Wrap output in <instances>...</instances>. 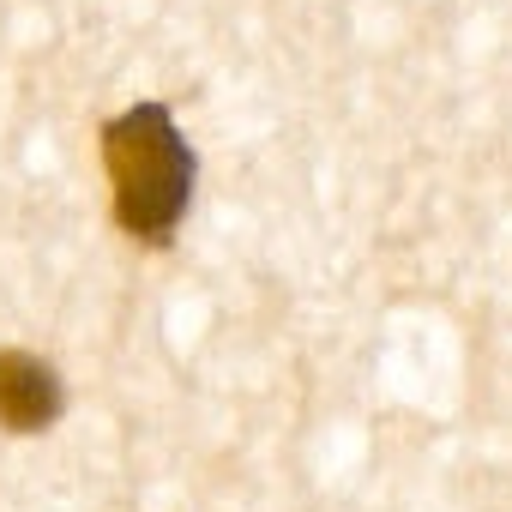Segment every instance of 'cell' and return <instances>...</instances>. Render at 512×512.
I'll return each instance as SVG.
<instances>
[{
	"mask_svg": "<svg viewBox=\"0 0 512 512\" xmlns=\"http://www.w3.org/2000/svg\"><path fill=\"white\" fill-rule=\"evenodd\" d=\"M103 169L115 187V223L151 247L175 241L199 181V157L175 127L169 103H133L127 115H115L103 127Z\"/></svg>",
	"mask_w": 512,
	"mask_h": 512,
	"instance_id": "1",
	"label": "cell"
},
{
	"mask_svg": "<svg viewBox=\"0 0 512 512\" xmlns=\"http://www.w3.org/2000/svg\"><path fill=\"white\" fill-rule=\"evenodd\" d=\"M67 410L61 374L31 350H0V428L7 434H43Z\"/></svg>",
	"mask_w": 512,
	"mask_h": 512,
	"instance_id": "2",
	"label": "cell"
}]
</instances>
